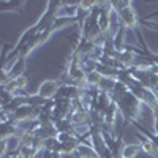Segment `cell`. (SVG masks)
Listing matches in <instances>:
<instances>
[{"label": "cell", "instance_id": "6da1fadb", "mask_svg": "<svg viewBox=\"0 0 158 158\" xmlns=\"http://www.w3.org/2000/svg\"><path fill=\"white\" fill-rule=\"evenodd\" d=\"M117 16L123 29H135L138 25V16H136V11L133 10V6H131V3H128L122 10H118Z\"/></svg>", "mask_w": 158, "mask_h": 158}, {"label": "cell", "instance_id": "7a4b0ae2", "mask_svg": "<svg viewBox=\"0 0 158 158\" xmlns=\"http://www.w3.org/2000/svg\"><path fill=\"white\" fill-rule=\"evenodd\" d=\"M60 84L57 81H51V79H48V81H44L41 85H40L38 89V95L44 98V100H51V98H54L57 94H59V90H60Z\"/></svg>", "mask_w": 158, "mask_h": 158}, {"label": "cell", "instance_id": "3957f363", "mask_svg": "<svg viewBox=\"0 0 158 158\" xmlns=\"http://www.w3.org/2000/svg\"><path fill=\"white\" fill-rule=\"evenodd\" d=\"M135 59H136L135 52L131 49H127V48L122 52H118V54H117V63H118V67H120V68L131 67V65L135 63Z\"/></svg>", "mask_w": 158, "mask_h": 158}, {"label": "cell", "instance_id": "277c9868", "mask_svg": "<svg viewBox=\"0 0 158 158\" xmlns=\"http://www.w3.org/2000/svg\"><path fill=\"white\" fill-rule=\"evenodd\" d=\"M139 138V141H141V149L146 152L147 155H150V156H153V158H158V149H156V146L153 144V141L150 139V138H144L142 135H139L138 136Z\"/></svg>", "mask_w": 158, "mask_h": 158}, {"label": "cell", "instance_id": "5b68a950", "mask_svg": "<svg viewBox=\"0 0 158 158\" xmlns=\"http://www.w3.org/2000/svg\"><path fill=\"white\" fill-rule=\"evenodd\" d=\"M76 153H77L79 158H101L94 147L85 146V144H79L77 149H76Z\"/></svg>", "mask_w": 158, "mask_h": 158}, {"label": "cell", "instance_id": "8992f818", "mask_svg": "<svg viewBox=\"0 0 158 158\" xmlns=\"http://www.w3.org/2000/svg\"><path fill=\"white\" fill-rule=\"evenodd\" d=\"M141 150V146H138V144H130V146H125L123 150H122V155L120 158H135Z\"/></svg>", "mask_w": 158, "mask_h": 158}, {"label": "cell", "instance_id": "52a82bcc", "mask_svg": "<svg viewBox=\"0 0 158 158\" xmlns=\"http://www.w3.org/2000/svg\"><path fill=\"white\" fill-rule=\"evenodd\" d=\"M85 81H87V85H90V87H98L103 81V76L98 71H92V73L85 74Z\"/></svg>", "mask_w": 158, "mask_h": 158}, {"label": "cell", "instance_id": "ba28073f", "mask_svg": "<svg viewBox=\"0 0 158 158\" xmlns=\"http://www.w3.org/2000/svg\"><path fill=\"white\" fill-rule=\"evenodd\" d=\"M13 81H15V84H16L18 89H24L25 85H27V77H25L24 74L19 76V77H16V79H13Z\"/></svg>", "mask_w": 158, "mask_h": 158}, {"label": "cell", "instance_id": "9c48e42d", "mask_svg": "<svg viewBox=\"0 0 158 158\" xmlns=\"http://www.w3.org/2000/svg\"><path fill=\"white\" fill-rule=\"evenodd\" d=\"M152 115H153V122H155V131H156V135H158V108H155L152 111Z\"/></svg>", "mask_w": 158, "mask_h": 158}]
</instances>
